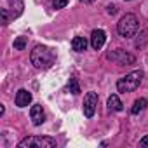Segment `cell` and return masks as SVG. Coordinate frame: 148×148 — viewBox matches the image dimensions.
<instances>
[{
	"instance_id": "30bf717a",
	"label": "cell",
	"mask_w": 148,
	"mask_h": 148,
	"mask_svg": "<svg viewBox=\"0 0 148 148\" xmlns=\"http://www.w3.org/2000/svg\"><path fill=\"white\" fill-rule=\"evenodd\" d=\"M108 110L110 112H120L122 108H124V105H122V101L119 99V96L117 94H112L110 98H108Z\"/></svg>"
},
{
	"instance_id": "5bb4252c",
	"label": "cell",
	"mask_w": 148,
	"mask_h": 148,
	"mask_svg": "<svg viewBox=\"0 0 148 148\" xmlns=\"http://www.w3.org/2000/svg\"><path fill=\"white\" fill-rule=\"evenodd\" d=\"M26 44H28L26 37H18V38L14 40V49H16V51H25V49H26Z\"/></svg>"
},
{
	"instance_id": "ac0fdd59",
	"label": "cell",
	"mask_w": 148,
	"mask_h": 148,
	"mask_svg": "<svg viewBox=\"0 0 148 148\" xmlns=\"http://www.w3.org/2000/svg\"><path fill=\"white\" fill-rule=\"evenodd\" d=\"M106 9H108V14H112V16L117 14V7H115V5H108Z\"/></svg>"
},
{
	"instance_id": "9a60e30c",
	"label": "cell",
	"mask_w": 148,
	"mask_h": 148,
	"mask_svg": "<svg viewBox=\"0 0 148 148\" xmlns=\"http://www.w3.org/2000/svg\"><path fill=\"white\" fill-rule=\"evenodd\" d=\"M68 87H70V92H71V94H80V87H79V82H77V79H70V84H68Z\"/></svg>"
},
{
	"instance_id": "ba28073f",
	"label": "cell",
	"mask_w": 148,
	"mask_h": 148,
	"mask_svg": "<svg viewBox=\"0 0 148 148\" xmlns=\"http://www.w3.org/2000/svg\"><path fill=\"white\" fill-rule=\"evenodd\" d=\"M30 117H32L33 125H40V124H44V120H45V113H44L42 105H33L32 110H30Z\"/></svg>"
},
{
	"instance_id": "7c38bea8",
	"label": "cell",
	"mask_w": 148,
	"mask_h": 148,
	"mask_svg": "<svg viewBox=\"0 0 148 148\" xmlns=\"http://www.w3.org/2000/svg\"><path fill=\"white\" fill-rule=\"evenodd\" d=\"M146 106H148V101H146L145 98H139V99L134 101V105H132V108H131V113H132V115H138V113L143 112Z\"/></svg>"
},
{
	"instance_id": "8fae6325",
	"label": "cell",
	"mask_w": 148,
	"mask_h": 148,
	"mask_svg": "<svg viewBox=\"0 0 148 148\" xmlns=\"http://www.w3.org/2000/svg\"><path fill=\"white\" fill-rule=\"evenodd\" d=\"M71 49L77 51V52H84L87 49V40L84 37H75L71 40Z\"/></svg>"
},
{
	"instance_id": "e0dca14e",
	"label": "cell",
	"mask_w": 148,
	"mask_h": 148,
	"mask_svg": "<svg viewBox=\"0 0 148 148\" xmlns=\"http://www.w3.org/2000/svg\"><path fill=\"white\" fill-rule=\"evenodd\" d=\"M0 14H2V25H9V12H7V9H0Z\"/></svg>"
},
{
	"instance_id": "277c9868",
	"label": "cell",
	"mask_w": 148,
	"mask_h": 148,
	"mask_svg": "<svg viewBox=\"0 0 148 148\" xmlns=\"http://www.w3.org/2000/svg\"><path fill=\"white\" fill-rule=\"evenodd\" d=\"M56 139L47 136H30L18 143V148H54Z\"/></svg>"
},
{
	"instance_id": "d6986e66",
	"label": "cell",
	"mask_w": 148,
	"mask_h": 148,
	"mask_svg": "<svg viewBox=\"0 0 148 148\" xmlns=\"http://www.w3.org/2000/svg\"><path fill=\"white\" fill-rule=\"evenodd\" d=\"M139 145H141V146H148V136H145V138L139 141Z\"/></svg>"
},
{
	"instance_id": "7a4b0ae2",
	"label": "cell",
	"mask_w": 148,
	"mask_h": 148,
	"mask_svg": "<svg viewBox=\"0 0 148 148\" xmlns=\"http://www.w3.org/2000/svg\"><path fill=\"white\" fill-rule=\"evenodd\" d=\"M139 30V21L134 14H125L119 23H117V32L124 38H132Z\"/></svg>"
},
{
	"instance_id": "6da1fadb",
	"label": "cell",
	"mask_w": 148,
	"mask_h": 148,
	"mask_svg": "<svg viewBox=\"0 0 148 148\" xmlns=\"http://www.w3.org/2000/svg\"><path fill=\"white\" fill-rule=\"evenodd\" d=\"M54 59H56V56H54L52 49H49V47H45V45H35L33 51H32V54H30L32 64H33L35 68H38V70H47V68H51L52 63H54Z\"/></svg>"
},
{
	"instance_id": "ffe728a7",
	"label": "cell",
	"mask_w": 148,
	"mask_h": 148,
	"mask_svg": "<svg viewBox=\"0 0 148 148\" xmlns=\"http://www.w3.org/2000/svg\"><path fill=\"white\" fill-rule=\"evenodd\" d=\"M80 2H86V4H91V2H94V0H80Z\"/></svg>"
},
{
	"instance_id": "3957f363",
	"label": "cell",
	"mask_w": 148,
	"mask_h": 148,
	"mask_svg": "<svg viewBox=\"0 0 148 148\" xmlns=\"http://www.w3.org/2000/svg\"><path fill=\"white\" fill-rule=\"evenodd\" d=\"M141 80H143V71H131L129 75H125L124 79H120L117 82V91L124 92V94L132 92V91H136L139 87Z\"/></svg>"
},
{
	"instance_id": "9c48e42d",
	"label": "cell",
	"mask_w": 148,
	"mask_h": 148,
	"mask_svg": "<svg viewBox=\"0 0 148 148\" xmlns=\"http://www.w3.org/2000/svg\"><path fill=\"white\" fill-rule=\"evenodd\" d=\"M30 103H32V94H30L26 89H19V91L16 92V106L25 108V106H28Z\"/></svg>"
},
{
	"instance_id": "5b68a950",
	"label": "cell",
	"mask_w": 148,
	"mask_h": 148,
	"mask_svg": "<svg viewBox=\"0 0 148 148\" xmlns=\"http://www.w3.org/2000/svg\"><path fill=\"white\" fill-rule=\"evenodd\" d=\"M96 106H98V94L96 92H87L86 98H84V115L87 119H91L96 112Z\"/></svg>"
},
{
	"instance_id": "8992f818",
	"label": "cell",
	"mask_w": 148,
	"mask_h": 148,
	"mask_svg": "<svg viewBox=\"0 0 148 148\" xmlns=\"http://www.w3.org/2000/svg\"><path fill=\"white\" fill-rule=\"evenodd\" d=\"M108 58L113 59V61H119V63H122V64H131V63H134V56L125 54V51H122V49H117V51L108 52Z\"/></svg>"
},
{
	"instance_id": "4fadbf2b",
	"label": "cell",
	"mask_w": 148,
	"mask_h": 148,
	"mask_svg": "<svg viewBox=\"0 0 148 148\" xmlns=\"http://www.w3.org/2000/svg\"><path fill=\"white\" fill-rule=\"evenodd\" d=\"M11 5H12V18H19L23 12V2L21 0H11Z\"/></svg>"
},
{
	"instance_id": "2e32d148",
	"label": "cell",
	"mask_w": 148,
	"mask_h": 148,
	"mask_svg": "<svg viewBox=\"0 0 148 148\" xmlns=\"http://www.w3.org/2000/svg\"><path fill=\"white\" fill-rule=\"evenodd\" d=\"M66 4H68V0H52L54 9H63V7H66Z\"/></svg>"
},
{
	"instance_id": "52a82bcc",
	"label": "cell",
	"mask_w": 148,
	"mask_h": 148,
	"mask_svg": "<svg viewBox=\"0 0 148 148\" xmlns=\"http://www.w3.org/2000/svg\"><path fill=\"white\" fill-rule=\"evenodd\" d=\"M105 40H106V33L103 30H94L91 33V45H92V49L99 51L105 45Z\"/></svg>"
}]
</instances>
